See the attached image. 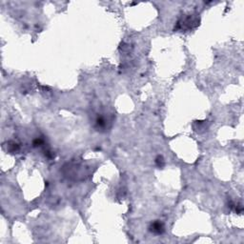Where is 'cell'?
<instances>
[{"mask_svg": "<svg viewBox=\"0 0 244 244\" xmlns=\"http://www.w3.org/2000/svg\"><path fill=\"white\" fill-rule=\"evenodd\" d=\"M150 231L152 233H154V234H157V235H160V234H162L164 232L163 223L160 222L159 220L152 222V224H151V226H150Z\"/></svg>", "mask_w": 244, "mask_h": 244, "instance_id": "obj_1", "label": "cell"}, {"mask_svg": "<svg viewBox=\"0 0 244 244\" xmlns=\"http://www.w3.org/2000/svg\"><path fill=\"white\" fill-rule=\"evenodd\" d=\"M155 163L157 164L158 167H162L164 164V160H163V157H161V155H158V157H157V159H155Z\"/></svg>", "mask_w": 244, "mask_h": 244, "instance_id": "obj_2", "label": "cell"}]
</instances>
